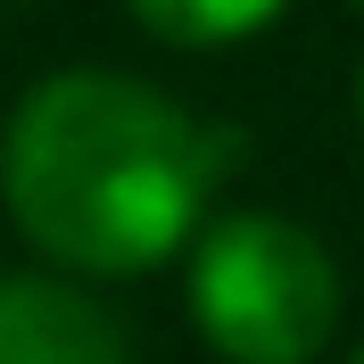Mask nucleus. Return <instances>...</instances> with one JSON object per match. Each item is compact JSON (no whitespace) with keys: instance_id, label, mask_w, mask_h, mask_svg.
Wrapping results in <instances>:
<instances>
[{"instance_id":"obj_1","label":"nucleus","mask_w":364,"mask_h":364,"mask_svg":"<svg viewBox=\"0 0 364 364\" xmlns=\"http://www.w3.org/2000/svg\"><path fill=\"white\" fill-rule=\"evenodd\" d=\"M232 149L240 141L199 124L174 91L116 67H67L0 124V207L42 273L141 282L191 257Z\"/></svg>"},{"instance_id":"obj_2","label":"nucleus","mask_w":364,"mask_h":364,"mask_svg":"<svg viewBox=\"0 0 364 364\" xmlns=\"http://www.w3.org/2000/svg\"><path fill=\"white\" fill-rule=\"evenodd\" d=\"M182 306L224 364H315L340 331V265L315 224L232 207L182 257Z\"/></svg>"},{"instance_id":"obj_3","label":"nucleus","mask_w":364,"mask_h":364,"mask_svg":"<svg viewBox=\"0 0 364 364\" xmlns=\"http://www.w3.org/2000/svg\"><path fill=\"white\" fill-rule=\"evenodd\" d=\"M0 364H133L124 323L67 273H0Z\"/></svg>"},{"instance_id":"obj_4","label":"nucleus","mask_w":364,"mask_h":364,"mask_svg":"<svg viewBox=\"0 0 364 364\" xmlns=\"http://www.w3.org/2000/svg\"><path fill=\"white\" fill-rule=\"evenodd\" d=\"M124 9L166 50H232V42H249V33H265L290 0H124Z\"/></svg>"},{"instance_id":"obj_5","label":"nucleus","mask_w":364,"mask_h":364,"mask_svg":"<svg viewBox=\"0 0 364 364\" xmlns=\"http://www.w3.org/2000/svg\"><path fill=\"white\" fill-rule=\"evenodd\" d=\"M356 124H364V67H356Z\"/></svg>"},{"instance_id":"obj_6","label":"nucleus","mask_w":364,"mask_h":364,"mask_svg":"<svg viewBox=\"0 0 364 364\" xmlns=\"http://www.w3.org/2000/svg\"><path fill=\"white\" fill-rule=\"evenodd\" d=\"M348 364H364V348H356V356H348Z\"/></svg>"}]
</instances>
